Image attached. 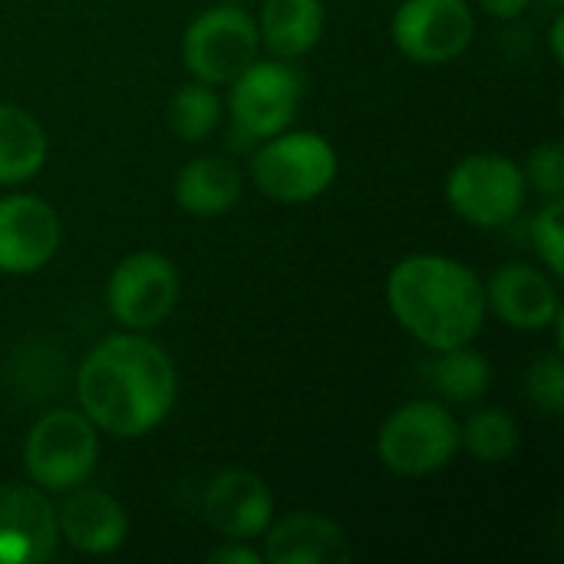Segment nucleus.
Masks as SVG:
<instances>
[{
	"label": "nucleus",
	"instance_id": "obj_1",
	"mask_svg": "<svg viewBox=\"0 0 564 564\" xmlns=\"http://www.w3.org/2000/svg\"><path fill=\"white\" fill-rule=\"evenodd\" d=\"M178 373L172 357L139 330L96 344L76 370V400L86 420L116 440L152 433L175 406Z\"/></svg>",
	"mask_w": 564,
	"mask_h": 564
},
{
	"label": "nucleus",
	"instance_id": "obj_2",
	"mask_svg": "<svg viewBox=\"0 0 564 564\" xmlns=\"http://www.w3.org/2000/svg\"><path fill=\"white\" fill-rule=\"evenodd\" d=\"M387 301L397 324L430 350L473 344L486 327L482 278L443 254H410L387 278Z\"/></svg>",
	"mask_w": 564,
	"mask_h": 564
},
{
	"label": "nucleus",
	"instance_id": "obj_3",
	"mask_svg": "<svg viewBox=\"0 0 564 564\" xmlns=\"http://www.w3.org/2000/svg\"><path fill=\"white\" fill-rule=\"evenodd\" d=\"M337 178L334 145L311 129L278 132L254 145L251 182L278 205H304L321 198Z\"/></svg>",
	"mask_w": 564,
	"mask_h": 564
},
{
	"label": "nucleus",
	"instance_id": "obj_4",
	"mask_svg": "<svg viewBox=\"0 0 564 564\" xmlns=\"http://www.w3.org/2000/svg\"><path fill=\"white\" fill-rule=\"evenodd\" d=\"M459 449V420L440 400L403 403L377 433L380 463L403 479H423L446 469Z\"/></svg>",
	"mask_w": 564,
	"mask_h": 564
},
{
	"label": "nucleus",
	"instance_id": "obj_5",
	"mask_svg": "<svg viewBox=\"0 0 564 564\" xmlns=\"http://www.w3.org/2000/svg\"><path fill=\"white\" fill-rule=\"evenodd\" d=\"M99 459V430L83 410L43 413L23 443V469L36 489L69 492L83 486Z\"/></svg>",
	"mask_w": 564,
	"mask_h": 564
},
{
	"label": "nucleus",
	"instance_id": "obj_6",
	"mask_svg": "<svg viewBox=\"0 0 564 564\" xmlns=\"http://www.w3.org/2000/svg\"><path fill=\"white\" fill-rule=\"evenodd\" d=\"M228 93V112L235 126V145L254 149L261 139L278 135L297 116L304 83L291 59H254L245 73H238Z\"/></svg>",
	"mask_w": 564,
	"mask_h": 564
},
{
	"label": "nucleus",
	"instance_id": "obj_7",
	"mask_svg": "<svg viewBox=\"0 0 564 564\" xmlns=\"http://www.w3.org/2000/svg\"><path fill=\"white\" fill-rule=\"evenodd\" d=\"M529 182L516 159L499 152H476L453 165L446 178L449 208L473 228H502L525 208Z\"/></svg>",
	"mask_w": 564,
	"mask_h": 564
},
{
	"label": "nucleus",
	"instance_id": "obj_8",
	"mask_svg": "<svg viewBox=\"0 0 564 564\" xmlns=\"http://www.w3.org/2000/svg\"><path fill=\"white\" fill-rule=\"evenodd\" d=\"M261 53L258 23L238 3H218L202 10L182 36V59L192 79L208 86H228Z\"/></svg>",
	"mask_w": 564,
	"mask_h": 564
},
{
	"label": "nucleus",
	"instance_id": "obj_9",
	"mask_svg": "<svg viewBox=\"0 0 564 564\" xmlns=\"http://www.w3.org/2000/svg\"><path fill=\"white\" fill-rule=\"evenodd\" d=\"M178 268L159 251L126 254L106 281V307L126 330L159 327L178 304Z\"/></svg>",
	"mask_w": 564,
	"mask_h": 564
},
{
	"label": "nucleus",
	"instance_id": "obj_10",
	"mask_svg": "<svg viewBox=\"0 0 564 564\" xmlns=\"http://www.w3.org/2000/svg\"><path fill=\"white\" fill-rule=\"evenodd\" d=\"M390 36L410 63L443 66L469 50L476 13L466 0H403L393 13Z\"/></svg>",
	"mask_w": 564,
	"mask_h": 564
},
{
	"label": "nucleus",
	"instance_id": "obj_11",
	"mask_svg": "<svg viewBox=\"0 0 564 564\" xmlns=\"http://www.w3.org/2000/svg\"><path fill=\"white\" fill-rule=\"evenodd\" d=\"M63 245L56 208L36 195L0 198V271L33 274L46 268Z\"/></svg>",
	"mask_w": 564,
	"mask_h": 564
},
{
	"label": "nucleus",
	"instance_id": "obj_12",
	"mask_svg": "<svg viewBox=\"0 0 564 564\" xmlns=\"http://www.w3.org/2000/svg\"><path fill=\"white\" fill-rule=\"evenodd\" d=\"M56 549V506L46 492L23 482H0V564H43Z\"/></svg>",
	"mask_w": 564,
	"mask_h": 564
},
{
	"label": "nucleus",
	"instance_id": "obj_13",
	"mask_svg": "<svg viewBox=\"0 0 564 564\" xmlns=\"http://www.w3.org/2000/svg\"><path fill=\"white\" fill-rule=\"evenodd\" d=\"M202 516L215 535L251 542L274 522V496L258 473L225 469L208 479L202 492Z\"/></svg>",
	"mask_w": 564,
	"mask_h": 564
},
{
	"label": "nucleus",
	"instance_id": "obj_14",
	"mask_svg": "<svg viewBox=\"0 0 564 564\" xmlns=\"http://www.w3.org/2000/svg\"><path fill=\"white\" fill-rule=\"evenodd\" d=\"M555 281V274L532 264H502L486 284V311L512 330L539 334L562 317V294Z\"/></svg>",
	"mask_w": 564,
	"mask_h": 564
},
{
	"label": "nucleus",
	"instance_id": "obj_15",
	"mask_svg": "<svg viewBox=\"0 0 564 564\" xmlns=\"http://www.w3.org/2000/svg\"><path fill=\"white\" fill-rule=\"evenodd\" d=\"M59 542L83 555H112L129 539V516L119 499L102 489L76 486L56 509Z\"/></svg>",
	"mask_w": 564,
	"mask_h": 564
},
{
	"label": "nucleus",
	"instance_id": "obj_16",
	"mask_svg": "<svg viewBox=\"0 0 564 564\" xmlns=\"http://www.w3.org/2000/svg\"><path fill=\"white\" fill-rule=\"evenodd\" d=\"M261 542V555L271 564H344L354 558L347 532L321 512H291L271 522Z\"/></svg>",
	"mask_w": 564,
	"mask_h": 564
},
{
	"label": "nucleus",
	"instance_id": "obj_17",
	"mask_svg": "<svg viewBox=\"0 0 564 564\" xmlns=\"http://www.w3.org/2000/svg\"><path fill=\"white\" fill-rule=\"evenodd\" d=\"M258 23L261 46L278 59H301L307 56L327 23L324 0H264Z\"/></svg>",
	"mask_w": 564,
	"mask_h": 564
},
{
	"label": "nucleus",
	"instance_id": "obj_18",
	"mask_svg": "<svg viewBox=\"0 0 564 564\" xmlns=\"http://www.w3.org/2000/svg\"><path fill=\"white\" fill-rule=\"evenodd\" d=\"M245 192V178L235 162L221 155H198L182 165L175 178V202L185 215L215 218L238 205Z\"/></svg>",
	"mask_w": 564,
	"mask_h": 564
},
{
	"label": "nucleus",
	"instance_id": "obj_19",
	"mask_svg": "<svg viewBox=\"0 0 564 564\" xmlns=\"http://www.w3.org/2000/svg\"><path fill=\"white\" fill-rule=\"evenodd\" d=\"M423 377H426V387L443 403L469 406L489 393L492 364L473 344H459V347L433 350V357L423 364Z\"/></svg>",
	"mask_w": 564,
	"mask_h": 564
},
{
	"label": "nucleus",
	"instance_id": "obj_20",
	"mask_svg": "<svg viewBox=\"0 0 564 564\" xmlns=\"http://www.w3.org/2000/svg\"><path fill=\"white\" fill-rule=\"evenodd\" d=\"M46 132L20 106L0 102V185L30 182L46 162Z\"/></svg>",
	"mask_w": 564,
	"mask_h": 564
},
{
	"label": "nucleus",
	"instance_id": "obj_21",
	"mask_svg": "<svg viewBox=\"0 0 564 564\" xmlns=\"http://www.w3.org/2000/svg\"><path fill=\"white\" fill-rule=\"evenodd\" d=\"M519 423L502 406H482L459 426L463 449L486 466L509 463L519 453Z\"/></svg>",
	"mask_w": 564,
	"mask_h": 564
},
{
	"label": "nucleus",
	"instance_id": "obj_22",
	"mask_svg": "<svg viewBox=\"0 0 564 564\" xmlns=\"http://www.w3.org/2000/svg\"><path fill=\"white\" fill-rule=\"evenodd\" d=\"M221 122V96L208 83H182L169 99V129L182 142L208 139Z\"/></svg>",
	"mask_w": 564,
	"mask_h": 564
},
{
	"label": "nucleus",
	"instance_id": "obj_23",
	"mask_svg": "<svg viewBox=\"0 0 564 564\" xmlns=\"http://www.w3.org/2000/svg\"><path fill=\"white\" fill-rule=\"evenodd\" d=\"M525 397H529L539 410H545V413H552V416H562L564 364L558 354H545V357H539V360L529 367V373H525Z\"/></svg>",
	"mask_w": 564,
	"mask_h": 564
},
{
	"label": "nucleus",
	"instance_id": "obj_24",
	"mask_svg": "<svg viewBox=\"0 0 564 564\" xmlns=\"http://www.w3.org/2000/svg\"><path fill=\"white\" fill-rule=\"evenodd\" d=\"M564 205L562 198H549L545 208H539L535 221H532V241L539 248V258L545 261L549 274L562 278L564 271Z\"/></svg>",
	"mask_w": 564,
	"mask_h": 564
},
{
	"label": "nucleus",
	"instance_id": "obj_25",
	"mask_svg": "<svg viewBox=\"0 0 564 564\" xmlns=\"http://www.w3.org/2000/svg\"><path fill=\"white\" fill-rule=\"evenodd\" d=\"M529 188L542 192L545 198H562L564 192V152L558 142H545L529 152V162L522 165Z\"/></svg>",
	"mask_w": 564,
	"mask_h": 564
},
{
	"label": "nucleus",
	"instance_id": "obj_26",
	"mask_svg": "<svg viewBox=\"0 0 564 564\" xmlns=\"http://www.w3.org/2000/svg\"><path fill=\"white\" fill-rule=\"evenodd\" d=\"M208 562L212 564H264V555L254 552L248 542H238V539H225V545L212 549L208 552Z\"/></svg>",
	"mask_w": 564,
	"mask_h": 564
},
{
	"label": "nucleus",
	"instance_id": "obj_27",
	"mask_svg": "<svg viewBox=\"0 0 564 564\" xmlns=\"http://www.w3.org/2000/svg\"><path fill=\"white\" fill-rule=\"evenodd\" d=\"M479 3H482V10H486L489 17H496V20H516V17H522V13L529 10L532 0H479Z\"/></svg>",
	"mask_w": 564,
	"mask_h": 564
},
{
	"label": "nucleus",
	"instance_id": "obj_28",
	"mask_svg": "<svg viewBox=\"0 0 564 564\" xmlns=\"http://www.w3.org/2000/svg\"><path fill=\"white\" fill-rule=\"evenodd\" d=\"M549 43H552V56L562 63L564 59V17L562 10H555V20H552V30H549Z\"/></svg>",
	"mask_w": 564,
	"mask_h": 564
},
{
	"label": "nucleus",
	"instance_id": "obj_29",
	"mask_svg": "<svg viewBox=\"0 0 564 564\" xmlns=\"http://www.w3.org/2000/svg\"><path fill=\"white\" fill-rule=\"evenodd\" d=\"M545 3H549V7H555V10H562L564 0H545Z\"/></svg>",
	"mask_w": 564,
	"mask_h": 564
},
{
	"label": "nucleus",
	"instance_id": "obj_30",
	"mask_svg": "<svg viewBox=\"0 0 564 564\" xmlns=\"http://www.w3.org/2000/svg\"><path fill=\"white\" fill-rule=\"evenodd\" d=\"M231 3H238V0H231Z\"/></svg>",
	"mask_w": 564,
	"mask_h": 564
}]
</instances>
